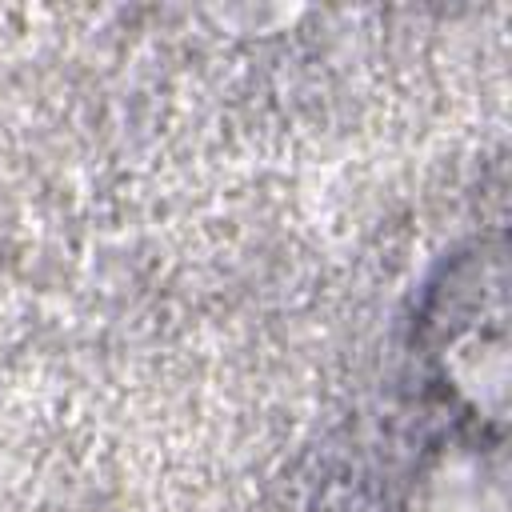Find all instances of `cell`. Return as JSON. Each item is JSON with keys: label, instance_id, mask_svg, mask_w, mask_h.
<instances>
[{"label": "cell", "instance_id": "cell-1", "mask_svg": "<svg viewBox=\"0 0 512 512\" xmlns=\"http://www.w3.org/2000/svg\"><path fill=\"white\" fill-rule=\"evenodd\" d=\"M428 404L468 452H492L504 436L508 308L504 244L480 236L456 248L428 280L412 324Z\"/></svg>", "mask_w": 512, "mask_h": 512}]
</instances>
